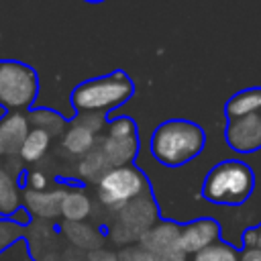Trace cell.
<instances>
[{"mask_svg": "<svg viewBox=\"0 0 261 261\" xmlns=\"http://www.w3.org/2000/svg\"><path fill=\"white\" fill-rule=\"evenodd\" d=\"M88 261H118V255L114 251H106V249H96L88 255Z\"/></svg>", "mask_w": 261, "mask_h": 261, "instance_id": "cell-24", "label": "cell"}, {"mask_svg": "<svg viewBox=\"0 0 261 261\" xmlns=\"http://www.w3.org/2000/svg\"><path fill=\"white\" fill-rule=\"evenodd\" d=\"M224 139L237 153H255L261 149V114H247L226 120Z\"/></svg>", "mask_w": 261, "mask_h": 261, "instance_id": "cell-9", "label": "cell"}, {"mask_svg": "<svg viewBox=\"0 0 261 261\" xmlns=\"http://www.w3.org/2000/svg\"><path fill=\"white\" fill-rule=\"evenodd\" d=\"M65 188H55V190H43V192H33L27 190L24 192V210L39 218V220H53L57 216H61V200H63Z\"/></svg>", "mask_w": 261, "mask_h": 261, "instance_id": "cell-12", "label": "cell"}, {"mask_svg": "<svg viewBox=\"0 0 261 261\" xmlns=\"http://www.w3.org/2000/svg\"><path fill=\"white\" fill-rule=\"evenodd\" d=\"M239 261H261V251L259 249H243Z\"/></svg>", "mask_w": 261, "mask_h": 261, "instance_id": "cell-26", "label": "cell"}, {"mask_svg": "<svg viewBox=\"0 0 261 261\" xmlns=\"http://www.w3.org/2000/svg\"><path fill=\"white\" fill-rule=\"evenodd\" d=\"M84 2H88V4H100V2H104V0H84Z\"/></svg>", "mask_w": 261, "mask_h": 261, "instance_id": "cell-28", "label": "cell"}, {"mask_svg": "<svg viewBox=\"0 0 261 261\" xmlns=\"http://www.w3.org/2000/svg\"><path fill=\"white\" fill-rule=\"evenodd\" d=\"M49 145H51V135L47 130H43V128L31 126L27 137H24V141H22L18 157L22 161H27V163H35L49 151Z\"/></svg>", "mask_w": 261, "mask_h": 261, "instance_id": "cell-17", "label": "cell"}, {"mask_svg": "<svg viewBox=\"0 0 261 261\" xmlns=\"http://www.w3.org/2000/svg\"><path fill=\"white\" fill-rule=\"evenodd\" d=\"M90 214H92L90 196L80 186L65 190L63 200H61V216L65 218V222H86Z\"/></svg>", "mask_w": 261, "mask_h": 261, "instance_id": "cell-15", "label": "cell"}, {"mask_svg": "<svg viewBox=\"0 0 261 261\" xmlns=\"http://www.w3.org/2000/svg\"><path fill=\"white\" fill-rule=\"evenodd\" d=\"M116 255H118V261H155L151 253H147L141 245H128Z\"/></svg>", "mask_w": 261, "mask_h": 261, "instance_id": "cell-22", "label": "cell"}, {"mask_svg": "<svg viewBox=\"0 0 261 261\" xmlns=\"http://www.w3.org/2000/svg\"><path fill=\"white\" fill-rule=\"evenodd\" d=\"M155 222H159V210L151 192H147L114 212V218L108 226V237L112 243L122 247L137 245Z\"/></svg>", "mask_w": 261, "mask_h": 261, "instance_id": "cell-6", "label": "cell"}, {"mask_svg": "<svg viewBox=\"0 0 261 261\" xmlns=\"http://www.w3.org/2000/svg\"><path fill=\"white\" fill-rule=\"evenodd\" d=\"M239 259H241V251H237L230 243L222 239L192 257V261H239Z\"/></svg>", "mask_w": 261, "mask_h": 261, "instance_id": "cell-20", "label": "cell"}, {"mask_svg": "<svg viewBox=\"0 0 261 261\" xmlns=\"http://www.w3.org/2000/svg\"><path fill=\"white\" fill-rule=\"evenodd\" d=\"M220 234H222V228L214 218H210V216L196 218L192 222L181 224V228H179V247L186 255H196L202 249L220 241Z\"/></svg>", "mask_w": 261, "mask_h": 261, "instance_id": "cell-10", "label": "cell"}, {"mask_svg": "<svg viewBox=\"0 0 261 261\" xmlns=\"http://www.w3.org/2000/svg\"><path fill=\"white\" fill-rule=\"evenodd\" d=\"M39 94L37 71L16 59L0 61V106L6 112L24 114Z\"/></svg>", "mask_w": 261, "mask_h": 261, "instance_id": "cell-4", "label": "cell"}, {"mask_svg": "<svg viewBox=\"0 0 261 261\" xmlns=\"http://www.w3.org/2000/svg\"><path fill=\"white\" fill-rule=\"evenodd\" d=\"M18 237V224L8 220V222H0V251L4 247H8L14 239Z\"/></svg>", "mask_w": 261, "mask_h": 261, "instance_id": "cell-23", "label": "cell"}, {"mask_svg": "<svg viewBox=\"0 0 261 261\" xmlns=\"http://www.w3.org/2000/svg\"><path fill=\"white\" fill-rule=\"evenodd\" d=\"M108 167H124L133 165L139 153V135L137 124L128 116H118L108 120L106 137L98 145Z\"/></svg>", "mask_w": 261, "mask_h": 261, "instance_id": "cell-7", "label": "cell"}, {"mask_svg": "<svg viewBox=\"0 0 261 261\" xmlns=\"http://www.w3.org/2000/svg\"><path fill=\"white\" fill-rule=\"evenodd\" d=\"M108 163L104 161L102 153L98 147H94L90 153H86L77 165V173L84 181H98L106 171H108Z\"/></svg>", "mask_w": 261, "mask_h": 261, "instance_id": "cell-19", "label": "cell"}, {"mask_svg": "<svg viewBox=\"0 0 261 261\" xmlns=\"http://www.w3.org/2000/svg\"><path fill=\"white\" fill-rule=\"evenodd\" d=\"M255 243H257V232L255 226H251L243 232V249H255Z\"/></svg>", "mask_w": 261, "mask_h": 261, "instance_id": "cell-25", "label": "cell"}, {"mask_svg": "<svg viewBox=\"0 0 261 261\" xmlns=\"http://www.w3.org/2000/svg\"><path fill=\"white\" fill-rule=\"evenodd\" d=\"M255 190V173L241 159H224L216 163L202 184V196L210 204L241 206Z\"/></svg>", "mask_w": 261, "mask_h": 261, "instance_id": "cell-3", "label": "cell"}, {"mask_svg": "<svg viewBox=\"0 0 261 261\" xmlns=\"http://www.w3.org/2000/svg\"><path fill=\"white\" fill-rule=\"evenodd\" d=\"M96 192L100 204L116 212L124 208L128 202L137 200L139 196L151 192L147 175L135 167V165H124V167H110L98 181H96Z\"/></svg>", "mask_w": 261, "mask_h": 261, "instance_id": "cell-5", "label": "cell"}, {"mask_svg": "<svg viewBox=\"0 0 261 261\" xmlns=\"http://www.w3.org/2000/svg\"><path fill=\"white\" fill-rule=\"evenodd\" d=\"M18 188H20L18 181L4 167H0V214L2 216H12L20 208Z\"/></svg>", "mask_w": 261, "mask_h": 261, "instance_id": "cell-18", "label": "cell"}, {"mask_svg": "<svg viewBox=\"0 0 261 261\" xmlns=\"http://www.w3.org/2000/svg\"><path fill=\"white\" fill-rule=\"evenodd\" d=\"M179 228L181 224L171 220L155 222L137 245H141L155 261H188V255L179 247Z\"/></svg>", "mask_w": 261, "mask_h": 261, "instance_id": "cell-8", "label": "cell"}, {"mask_svg": "<svg viewBox=\"0 0 261 261\" xmlns=\"http://www.w3.org/2000/svg\"><path fill=\"white\" fill-rule=\"evenodd\" d=\"M135 94V84L126 71L116 69L77 84L71 90L69 102L77 116H104L128 102Z\"/></svg>", "mask_w": 261, "mask_h": 261, "instance_id": "cell-2", "label": "cell"}, {"mask_svg": "<svg viewBox=\"0 0 261 261\" xmlns=\"http://www.w3.org/2000/svg\"><path fill=\"white\" fill-rule=\"evenodd\" d=\"M61 230L69 239V243H73L82 251H90L92 253L96 249H102L104 237L94 226H90L86 222H63Z\"/></svg>", "mask_w": 261, "mask_h": 261, "instance_id": "cell-16", "label": "cell"}, {"mask_svg": "<svg viewBox=\"0 0 261 261\" xmlns=\"http://www.w3.org/2000/svg\"><path fill=\"white\" fill-rule=\"evenodd\" d=\"M255 232H257V243H255V249H259V251H261V224H257V226H255Z\"/></svg>", "mask_w": 261, "mask_h": 261, "instance_id": "cell-27", "label": "cell"}, {"mask_svg": "<svg viewBox=\"0 0 261 261\" xmlns=\"http://www.w3.org/2000/svg\"><path fill=\"white\" fill-rule=\"evenodd\" d=\"M29 128L31 124L27 120V114L8 112L6 116H2L0 118V157L18 155Z\"/></svg>", "mask_w": 261, "mask_h": 261, "instance_id": "cell-13", "label": "cell"}, {"mask_svg": "<svg viewBox=\"0 0 261 261\" xmlns=\"http://www.w3.org/2000/svg\"><path fill=\"white\" fill-rule=\"evenodd\" d=\"M88 122H84L82 116L65 130L63 135V147L69 155H86L96 147V133L102 128L104 118L102 116H86Z\"/></svg>", "mask_w": 261, "mask_h": 261, "instance_id": "cell-11", "label": "cell"}, {"mask_svg": "<svg viewBox=\"0 0 261 261\" xmlns=\"http://www.w3.org/2000/svg\"><path fill=\"white\" fill-rule=\"evenodd\" d=\"M29 122H33L35 128H43L47 130L49 135L51 133H61L63 126H65V118L59 116V112H53L49 108H43V110H31L29 116H27Z\"/></svg>", "mask_w": 261, "mask_h": 261, "instance_id": "cell-21", "label": "cell"}, {"mask_svg": "<svg viewBox=\"0 0 261 261\" xmlns=\"http://www.w3.org/2000/svg\"><path fill=\"white\" fill-rule=\"evenodd\" d=\"M224 114H226V120L237 116H247V114H261V86L245 88L232 94L224 104Z\"/></svg>", "mask_w": 261, "mask_h": 261, "instance_id": "cell-14", "label": "cell"}, {"mask_svg": "<svg viewBox=\"0 0 261 261\" xmlns=\"http://www.w3.org/2000/svg\"><path fill=\"white\" fill-rule=\"evenodd\" d=\"M206 147V133L200 124L186 118H169L161 122L151 139V155L165 167H181L196 159Z\"/></svg>", "mask_w": 261, "mask_h": 261, "instance_id": "cell-1", "label": "cell"}]
</instances>
